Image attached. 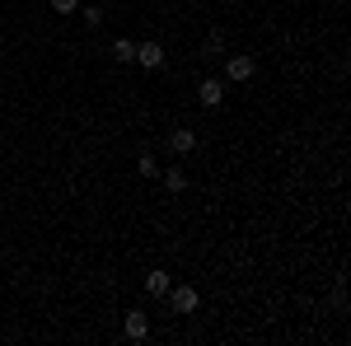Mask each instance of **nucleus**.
Segmentation results:
<instances>
[{
	"mask_svg": "<svg viewBox=\"0 0 351 346\" xmlns=\"http://www.w3.org/2000/svg\"><path fill=\"white\" fill-rule=\"evenodd\" d=\"M253 71H258V61L243 56V52H234L230 61H225V84H248V80H253Z\"/></svg>",
	"mask_w": 351,
	"mask_h": 346,
	"instance_id": "1",
	"label": "nucleus"
},
{
	"mask_svg": "<svg viewBox=\"0 0 351 346\" xmlns=\"http://www.w3.org/2000/svg\"><path fill=\"white\" fill-rule=\"evenodd\" d=\"M164 299L173 304V314H197V304H202V295L192 291V286H169Z\"/></svg>",
	"mask_w": 351,
	"mask_h": 346,
	"instance_id": "2",
	"label": "nucleus"
},
{
	"mask_svg": "<svg viewBox=\"0 0 351 346\" xmlns=\"http://www.w3.org/2000/svg\"><path fill=\"white\" fill-rule=\"evenodd\" d=\"M192 150H197V132H192V127H173V132H169V155L183 160Z\"/></svg>",
	"mask_w": 351,
	"mask_h": 346,
	"instance_id": "3",
	"label": "nucleus"
},
{
	"mask_svg": "<svg viewBox=\"0 0 351 346\" xmlns=\"http://www.w3.org/2000/svg\"><path fill=\"white\" fill-rule=\"evenodd\" d=\"M197 103H202V108H220V103H225V80L206 75V80L197 84Z\"/></svg>",
	"mask_w": 351,
	"mask_h": 346,
	"instance_id": "4",
	"label": "nucleus"
},
{
	"mask_svg": "<svg viewBox=\"0 0 351 346\" xmlns=\"http://www.w3.org/2000/svg\"><path fill=\"white\" fill-rule=\"evenodd\" d=\"M136 66H145V71H160V66H164V47L155 42V38L136 42Z\"/></svg>",
	"mask_w": 351,
	"mask_h": 346,
	"instance_id": "5",
	"label": "nucleus"
},
{
	"mask_svg": "<svg viewBox=\"0 0 351 346\" xmlns=\"http://www.w3.org/2000/svg\"><path fill=\"white\" fill-rule=\"evenodd\" d=\"M122 332H127L132 342H145V337H150V314H141V309H132V314L122 319Z\"/></svg>",
	"mask_w": 351,
	"mask_h": 346,
	"instance_id": "6",
	"label": "nucleus"
},
{
	"mask_svg": "<svg viewBox=\"0 0 351 346\" xmlns=\"http://www.w3.org/2000/svg\"><path fill=\"white\" fill-rule=\"evenodd\" d=\"M169 286H173V276H169L164 267H155V271H145V295H155V299H164V295H169Z\"/></svg>",
	"mask_w": 351,
	"mask_h": 346,
	"instance_id": "7",
	"label": "nucleus"
},
{
	"mask_svg": "<svg viewBox=\"0 0 351 346\" xmlns=\"http://www.w3.org/2000/svg\"><path fill=\"white\" fill-rule=\"evenodd\" d=\"M160 178H164V187H169V192H188V173H183L178 164H173V169H160Z\"/></svg>",
	"mask_w": 351,
	"mask_h": 346,
	"instance_id": "8",
	"label": "nucleus"
},
{
	"mask_svg": "<svg viewBox=\"0 0 351 346\" xmlns=\"http://www.w3.org/2000/svg\"><path fill=\"white\" fill-rule=\"evenodd\" d=\"M112 61H122V66H132V61H136V42H132V38H112Z\"/></svg>",
	"mask_w": 351,
	"mask_h": 346,
	"instance_id": "9",
	"label": "nucleus"
},
{
	"mask_svg": "<svg viewBox=\"0 0 351 346\" xmlns=\"http://www.w3.org/2000/svg\"><path fill=\"white\" fill-rule=\"evenodd\" d=\"M136 173H141V178H160V160H155V155H141V160H136Z\"/></svg>",
	"mask_w": 351,
	"mask_h": 346,
	"instance_id": "10",
	"label": "nucleus"
},
{
	"mask_svg": "<svg viewBox=\"0 0 351 346\" xmlns=\"http://www.w3.org/2000/svg\"><path fill=\"white\" fill-rule=\"evenodd\" d=\"M75 14H84V24H89V28H99V24H104V5H99V0H94L89 10H75Z\"/></svg>",
	"mask_w": 351,
	"mask_h": 346,
	"instance_id": "11",
	"label": "nucleus"
},
{
	"mask_svg": "<svg viewBox=\"0 0 351 346\" xmlns=\"http://www.w3.org/2000/svg\"><path fill=\"white\" fill-rule=\"evenodd\" d=\"M52 10H56V14H75V10H80V0H52Z\"/></svg>",
	"mask_w": 351,
	"mask_h": 346,
	"instance_id": "12",
	"label": "nucleus"
},
{
	"mask_svg": "<svg viewBox=\"0 0 351 346\" xmlns=\"http://www.w3.org/2000/svg\"><path fill=\"white\" fill-rule=\"evenodd\" d=\"M216 52H225V38H220V33H211V38H206V56H216Z\"/></svg>",
	"mask_w": 351,
	"mask_h": 346,
	"instance_id": "13",
	"label": "nucleus"
},
{
	"mask_svg": "<svg viewBox=\"0 0 351 346\" xmlns=\"http://www.w3.org/2000/svg\"><path fill=\"white\" fill-rule=\"evenodd\" d=\"M99 5H104V0H99Z\"/></svg>",
	"mask_w": 351,
	"mask_h": 346,
	"instance_id": "14",
	"label": "nucleus"
}]
</instances>
